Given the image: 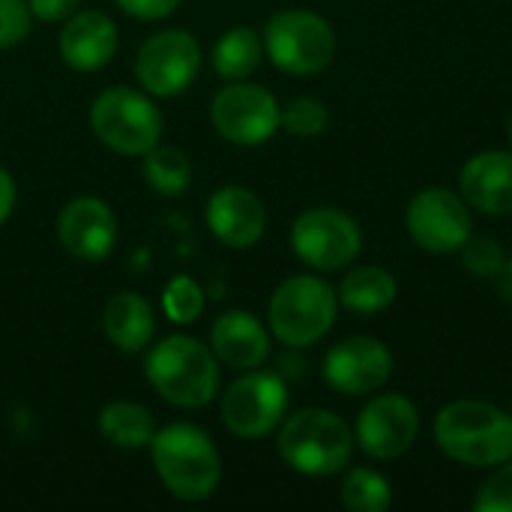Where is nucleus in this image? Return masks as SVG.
I'll list each match as a JSON object with an SVG mask.
<instances>
[{
    "instance_id": "b1692460",
    "label": "nucleus",
    "mask_w": 512,
    "mask_h": 512,
    "mask_svg": "<svg viewBox=\"0 0 512 512\" xmlns=\"http://www.w3.org/2000/svg\"><path fill=\"white\" fill-rule=\"evenodd\" d=\"M141 159H144V165H141L144 180L153 192H159L165 198H177L192 186V162L180 147L159 141Z\"/></svg>"
},
{
    "instance_id": "ddd939ff",
    "label": "nucleus",
    "mask_w": 512,
    "mask_h": 512,
    "mask_svg": "<svg viewBox=\"0 0 512 512\" xmlns=\"http://www.w3.org/2000/svg\"><path fill=\"white\" fill-rule=\"evenodd\" d=\"M57 240L78 261H105L117 246V216L102 198L78 195L57 216Z\"/></svg>"
},
{
    "instance_id": "dca6fc26",
    "label": "nucleus",
    "mask_w": 512,
    "mask_h": 512,
    "mask_svg": "<svg viewBox=\"0 0 512 512\" xmlns=\"http://www.w3.org/2000/svg\"><path fill=\"white\" fill-rule=\"evenodd\" d=\"M210 234L228 249H252L267 231V207L246 186H222L204 210Z\"/></svg>"
},
{
    "instance_id": "20e7f679",
    "label": "nucleus",
    "mask_w": 512,
    "mask_h": 512,
    "mask_svg": "<svg viewBox=\"0 0 512 512\" xmlns=\"http://www.w3.org/2000/svg\"><path fill=\"white\" fill-rule=\"evenodd\" d=\"M276 447L291 471L306 477H333L348 465L354 438L339 414L303 408L282 420Z\"/></svg>"
},
{
    "instance_id": "2eb2a0df",
    "label": "nucleus",
    "mask_w": 512,
    "mask_h": 512,
    "mask_svg": "<svg viewBox=\"0 0 512 512\" xmlns=\"http://www.w3.org/2000/svg\"><path fill=\"white\" fill-rule=\"evenodd\" d=\"M420 414L411 399L390 393L372 399L357 420V441L372 459H396L414 447Z\"/></svg>"
},
{
    "instance_id": "a878e982",
    "label": "nucleus",
    "mask_w": 512,
    "mask_h": 512,
    "mask_svg": "<svg viewBox=\"0 0 512 512\" xmlns=\"http://www.w3.org/2000/svg\"><path fill=\"white\" fill-rule=\"evenodd\" d=\"M330 111L315 96H297L279 111V129H285L294 138H315L327 129Z\"/></svg>"
},
{
    "instance_id": "9d476101",
    "label": "nucleus",
    "mask_w": 512,
    "mask_h": 512,
    "mask_svg": "<svg viewBox=\"0 0 512 512\" xmlns=\"http://www.w3.org/2000/svg\"><path fill=\"white\" fill-rule=\"evenodd\" d=\"M279 111L282 108L267 87L243 78L216 90L210 102V123L225 141L237 147H258L276 135Z\"/></svg>"
},
{
    "instance_id": "bb28decb",
    "label": "nucleus",
    "mask_w": 512,
    "mask_h": 512,
    "mask_svg": "<svg viewBox=\"0 0 512 512\" xmlns=\"http://www.w3.org/2000/svg\"><path fill=\"white\" fill-rule=\"evenodd\" d=\"M162 309L174 324H192L204 312V291L192 276H174L162 291Z\"/></svg>"
},
{
    "instance_id": "5701e85b",
    "label": "nucleus",
    "mask_w": 512,
    "mask_h": 512,
    "mask_svg": "<svg viewBox=\"0 0 512 512\" xmlns=\"http://www.w3.org/2000/svg\"><path fill=\"white\" fill-rule=\"evenodd\" d=\"M339 300L360 315L381 312L396 300V279L384 267H357L342 279Z\"/></svg>"
},
{
    "instance_id": "c756f323",
    "label": "nucleus",
    "mask_w": 512,
    "mask_h": 512,
    "mask_svg": "<svg viewBox=\"0 0 512 512\" xmlns=\"http://www.w3.org/2000/svg\"><path fill=\"white\" fill-rule=\"evenodd\" d=\"M474 507L480 512H512V465H504L486 480Z\"/></svg>"
},
{
    "instance_id": "1a4fd4ad",
    "label": "nucleus",
    "mask_w": 512,
    "mask_h": 512,
    "mask_svg": "<svg viewBox=\"0 0 512 512\" xmlns=\"http://www.w3.org/2000/svg\"><path fill=\"white\" fill-rule=\"evenodd\" d=\"M201 72V42L183 30L168 27L153 33L135 57V81L141 90L159 99L180 96L192 87V81Z\"/></svg>"
},
{
    "instance_id": "9b49d317",
    "label": "nucleus",
    "mask_w": 512,
    "mask_h": 512,
    "mask_svg": "<svg viewBox=\"0 0 512 512\" xmlns=\"http://www.w3.org/2000/svg\"><path fill=\"white\" fill-rule=\"evenodd\" d=\"M360 228L357 222L333 207H315L297 216L291 225V249L294 255L321 273H333L348 267L360 252Z\"/></svg>"
},
{
    "instance_id": "f257e3e1",
    "label": "nucleus",
    "mask_w": 512,
    "mask_h": 512,
    "mask_svg": "<svg viewBox=\"0 0 512 512\" xmlns=\"http://www.w3.org/2000/svg\"><path fill=\"white\" fill-rule=\"evenodd\" d=\"M150 456L159 483L177 501H207L222 483V456L213 438L195 423H168L165 429H156Z\"/></svg>"
},
{
    "instance_id": "f8f14e48",
    "label": "nucleus",
    "mask_w": 512,
    "mask_h": 512,
    "mask_svg": "<svg viewBox=\"0 0 512 512\" xmlns=\"http://www.w3.org/2000/svg\"><path fill=\"white\" fill-rule=\"evenodd\" d=\"M408 231L414 243L432 255L456 252L471 237V213L459 195L426 189L408 204Z\"/></svg>"
},
{
    "instance_id": "cd10ccee",
    "label": "nucleus",
    "mask_w": 512,
    "mask_h": 512,
    "mask_svg": "<svg viewBox=\"0 0 512 512\" xmlns=\"http://www.w3.org/2000/svg\"><path fill=\"white\" fill-rule=\"evenodd\" d=\"M462 261L477 279H498L504 267V249L489 237H468L462 246Z\"/></svg>"
},
{
    "instance_id": "2f4dec72",
    "label": "nucleus",
    "mask_w": 512,
    "mask_h": 512,
    "mask_svg": "<svg viewBox=\"0 0 512 512\" xmlns=\"http://www.w3.org/2000/svg\"><path fill=\"white\" fill-rule=\"evenodd\" d=\"M27 6L39 21H66L72 12H78L81 0H27Z\"/></svg>"
},
{
    "instance_id": "0eeeda50",
    "label": "nucleus",
    "mask_w": 512,
    "mask_h": 512,
    "mask_svg": "<svg viewBox=\"0 0 512 512\" xmlns=\"http://www.w3.org/2000/svg\"><path fill=\"white\" fill-rule=\"evenodd\" d=\"M264 51L288 75H315L336 54V33L327 18L309 9H282L264 24Z\"/></svg>"
},
{
    "instance_id": "7ed1b4c3",
    "label": "nucleus",
    "mask_w": 512,
    "mask_h": 512,
    "mask_svg": "<svg viewBox=\"0 0 512 512\" xmlns=\"http://www.w3.org/2000/svg\"><path fill=\"white\" fill-rule=\"evenodd\" d=\"M435 441L462 465H504L512 459V417L489 402H453L435 420Z\"/></svg>"
},
{
    "instance_id": "6ab92c4d",
    "label": "nucleus",
    "mask_w": 512,
    "mask_h": 512,
    "mask_svg": "<svg viewBox=\"0 0 512 512\" xmlns=\"http://www.w3.org/2000/svg\"><path fill=\"white\" fill-rule=\"evenodd\" d=\"M462 195L483 213H512V153L486 150L462 168Z\"/></svg>"
},
{
    "instance_id": "c85d7f7f",
    "label": "nucleus",
    "mask_w": 512,
    "mask_h": 512,
    "mask_svg": "<svg viewBox=\"0 0 512 512\" xmlns=\"http://www.w3.org/2000/svg\"><path fill=\"white\" fill-rule=\"evenodd\" d=\"M30 18L27 0H0V51L27 39Z\"/></svg>"
},
{
    "instance_id": "6e6552de",
    "label": "nucleus",
    "mask_w": 512,
    "mask_h": 512,
    "mask_svg": "<svg viewBox=\"0 0 512 512\" xmlns=\"http://www.w3.org/2000/svg\"><path fill=\"white\" fill-rule=\"evenodd\" d=\"M222 423L234 438L258 441L276 432L288 411V387L276 372L249 369L222 396Z\"/></svg>"
},
{
    "instance_id": "412c9836",
    "label": "nucleus",
    "mask_w": 512,
    "mask_h": 512,
    "mask_svg": "<svg viewBox=\"0 0 512 512\" xmlns=\"http://www.w3.org/2000/svg\"><path fill=\"white\" fill-rule=\"evenodd\" d=\"M96 423H99L102 438L111 447H120V450H144V447H150V441L156 435L153 414L144 405L126 402V399L108 402L99 411Z\"/></svg>"
},
{
    "instance_id": "f704fd0d",
    "label": "nucleus",
    "mask_w": 512,
    "mask_h": 512,
    "mask_svg": "<svg viewBox=\"0 0 512 512\" xmlns=\"http://www.w3.org/2000/svg\"><path fill=\"white\" fill-rule=\"evenodd\" d=\"M510 141H512V123H510Z\"/></svg>"
},
{
    "instance_id": "4be33fe9",
    "label": "nucleus",
    "mask_w": 512,
    "mask_h": 512,
    "mask_svg": "<svg viewBox=\"0 0 512 512\" xmlns=\"http://www.w3.org/2000/svg\"><path fill=\"white\" fill-rule=\"evenodd\" d=\"M261 57H264L261 33L252 30V27H231V30H225L216 39L210 63H213L219 78L243 81V78H249L261 66Z\"/></svg>"
},
{
    "instance_id": "72a5a7b5",
    "label": "nucleus",
    "mask_w": 512,
    "mask_h": 512,
    "mask_svg": "<svg viewBox=\"0 0 512 512\" xmlns=\"http://www.w3.org/2000/svg\"><path fill=\"white\" fill-rule=\"evenodd\" d=\"M498 291H501V297L512 306V258L504 261V267L498 273Z\"/></svg>"
},
{
    "instance_id": "473e14b6",
    "label": "nucleus",
    "mask_w": 512,
    "mask_h": 512,
    "mask_svg": "<svg viewBox=\"0 0 512 512\" xmlns=\"http://www.w3.org/2000/svg\"><path fill=\"white\" fill-rule=\"evenodd\" d=\"M15 198H18L15 180H12V174L0 165V225L12 216V210H15Z\"/></svg>"
},
{
    "instance_id": "393cba45",
    "label": "nucleus",
    "mask_w": 512,
    "mask_h": 512,
    "mask_svg": "<svg viewBox=\"0 0 512 512\" xmlns=\"http://www.w3.org/2000/svg\"><path fill=\"white\" fill-rule=\"evenodd\" d=\"M342 507L351 512H384L390 507V483L369 468H357L342 483Z\"/></svg>"
},
{
    "instance_id": "aec40b11",
    "label": "nucleus",
    "mask_w": 512,
    "mask_h": 512,
    "mask_svg": "<svg viewBox=\"0 0 512 512\" xmlns=\"http://www.w3.org/2000/svg\"><path fill=\"white\" fill-rule=\"evenodd\" d=\"M102 330L108 342L123 354H141L156 333V315L147 297L138 291H117L102 309Z\"/></svg>"
},
{
    "instance_id": "4468645a",
    "label": "nucleus",
    "mask_w": 512,
    "mask_h": 512,
    "mask_svg": "<svg viewBox=\"0 0 512 512\" xmlns=\"http://www.w3.org/2000/svg\"><path fill=\"white\" fill-rule=\"evenodd\" d=\"M393 354L384 342L354 336L333 345L324 357V378L342 396H366L387 384Z\"/></svg>"
},
{
    "instance_id": "39448f33",
    "label": "nucleus",
    "mask_w": 512,
    "mask_h": 512,
    "mask_svg": "<svg viewBox=\"0 0 512 512\" xmlns=\"http://www.w3.org/2000/svg\"><path fill=\"white\" fill-rule=\"evenodd\" d=\"M93 135L120 156H144L162 141L165 117L147 90L108 87L90 105Z\"/></svg>"
},
{
    "instance_id": "423d86ee",
    "label": "nucleus",
    "mask_w": 512,
    "mask_h": 512,
    "mask_svg": "<svg viewBox=\"0 0 512 512\" xmlns=\"http://www.w3.org/2000/svg\"><path fill=\"white\" fill-rule=\"evenodd\" d=\"M336 309V291L324 279L309 273L291 276L270 297V333L288 348H309L330 333Z\"/></svg>"
},
{
    "instance_id": "7c9ffc66",
    "label": "nucleus",
    "mask_w": 512,
    "mask_h": 512,
    "mask_svg": "<svg viewBox=\"0 0 512 512\" xmlns=\"http://www.w3.org/2000/svg\"><path fill=\"white\" fill-rule=\"evenodd\" d=\"M126 15L138 21H162L177 12L180 0H114Z\"/></svg>"
},
{
    "instance_id": "f3484780",
    "label": "nucleus",
    "mask_w": 512,
    "mask_h": 512,
    "mask_svg": "<svg viewBox=\"0 0 512 512\" xmlns=\"http://www.w3.org/2000/svg\"><path fill=\"white\" fill-rule=\"evenodd\" d=\"M120 33L111 15L99 9H78L63 21L57 51L63 63L75 72H96L108 66L117 54Z\"/></svg>"
},
{
    "instance_id": "f03ea898",
    "label": "nucleus",
    "mask_w": 512,
    "mask_h": 512,
    "mask_svg": "<svg viewBox=\"0 0 512 512\" xmlns=\"http://www.w3.org/2000/svg\"><path fill=\"white\" fill-rule=\"evenodd\" d=\"M150 387L174 408H204L219 393V360L210 345L174 333L150 345L144 360Z\"/></svg>"
},
{
    "instance_id": "a211bd4d",
    "label": "nucleus",
    "mask_w": 512,
    "mask_h": 512,
    "mask_svg": "<svg viewBox=\"0 0 512 512\" xmlns=\"http://www.w3.org/2000/svg\"><path fill=\"white\" fill-rule=\"evenodd\" d=\"M210 348L231 369H261L270 357V333L252 312H225L210 327Z\"/></svg>"
}]
</instances>
